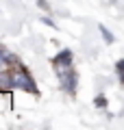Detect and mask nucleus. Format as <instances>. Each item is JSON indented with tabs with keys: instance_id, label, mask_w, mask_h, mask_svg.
I'll use <instances>...</instances> for the list:
<instances>
[{
	"instance_id": "nucleus-5",
	"label": "nucleus",
	"mask_w": 124,
	"mask_h": 130,
	"mask_svg": "<svg viewBox=\"0 0 124 130\" xmlns=\"http://www.w3.org/2000/svg\"><path fill=\"white\" fill-rule=\"evenodd\" d=\"M11 61H15V56L11 54L9 50H5V48H0V72H5V70H9V67H7V65H9Z\"/></svg>"
},
{
	"instance_id": "nucleus-7",
	"label": "nucleus",
	"mask_w": 124,
	"mask_h": 130,
	"mask_svg": "<svg viewBox=\"0 0 124 130\" xmlns=\"http://www.w3.org/2000/svg\"><path fill=\"white\" fill-rule=\"evenodd\" d=\"M115 70H118V76H120V83H124V59H120L115 63Z\"/></svg>"
},
{
	"instance_id": "nucleus-1",
	"label": "nucleus",
	"mask_w": 124,
	"mask_h": 130,
	"mask_svg": "<svg viewBox=\"0 0 124 130\" xmlns=\"http://www.w3.org/2000/svg\"><path fill=\"white\" fill-rule=\"evenodd\" d=\"M11 76H13V89H22V91H28V93H37L35 80L31 78V74L24 70L22 65H18V67L11 72Z\"/></svg>"
},
{
	"instance_id": "nucleus-2",
	"label": "nucleus",
	"mask_w": 124,
	"mask_h": 130,
	"mask_svg": "<svg viewBox=\"0 0 124 130\" xmlns=\"http://www.w3.org/2000/svg\"><path fill=\"white\" fill-rule=\"evenodd\" d=\"M57 76H59L61 80V87L65 89L68 93H74L76 91V85H78V76L76 72L72 70V65H63V67H55Z\"/></svg>"
},
{
	"instance_id": "nucleus-3",
	"label": "nucleus",
	"mask_w": 124,
	"mask_h": 130,
	"mask_svg": "<svg viewBox=\"0 0 124 130\" xmlns=\"http://www.w3.org/2000/svg\"><path fill=\"white\" fill-rule=\"evenodd\" d=\"M63 65H72V52L61 50L57 56H52V67H63Z\"/></svg>"
},
{
	"instance_id": "nucleus-6",
	"label": "nucleus",
	"mask_w": 124,
	"mask_h": 130,
	"mask_svg": "<svg viewBox=\"0 0 124 130\" xmlns=\"http://www.w3.org/2000/svg\"><path fill=\"white\" fill-rule=\"evenodd\" d=\"M100 32H102V37H105L107 43H113V41H115V37L109 32V28H107V26H100Z\"/></svg>"
},
{
	"instance_id": "nucleus-4",
	"label": "nucleus",
	"mask_w": 124,
	"mask_h": 130,
	"mask_svg": "<svg viewBox=\"0 0 124 130\" xmlns=\"http://www.w3.org/2000/svg\"><path fill=\"white\" fill-rule=\"evenodd\" d=\"M9 89H13V76L9 70H5L0 72V91H9Z\"/></svg>"
},
{
	"instance_id": "nucleus-8",
	"label": "nucleus",
	"mask_w": 124,
	"mask_h": 130,
	"mask_svg": "<svg viewBox=\"0 0 124 130\" xmlns=\"http://www.w3.org/2000/svg\"><path fill=\"white\" fill-rule=\"evenodd\" d=\"M94 104H96L98 108H105V106H107V100H105V98H102V95H98L96 100H94Z\"/></svg>"
}]
</instances>
